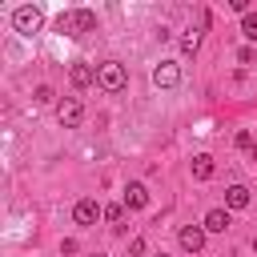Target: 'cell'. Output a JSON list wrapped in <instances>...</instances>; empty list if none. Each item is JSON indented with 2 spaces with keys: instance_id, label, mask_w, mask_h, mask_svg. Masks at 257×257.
Listing matches in <instances>:
<instances>
[{
  "instance_id": "6da1fadb",
  "label": "cell",
  "mask_w": 257,
  "mask_h": 257,
  "mask_svg": "<svg viewBox=\"0 0 257 257\" xmlns=\"http://www.w3.org/2000/svg\"><path fill=\"white\" fill-rule=\"evenodd\" d=\"M56 28H60L64 36H80V32H92V28H96V12H88V8L64 12V16L56 20Z\"/></svg>"
},
{
  "instance_id": "7a4b0ae2",
  "label": "cell",
  "mask_w": 257,
  "mask_h": 257,
  "mask_svg": "<svg viewBox=\"0 0 257 257\" xmlns=\"http://www.w3.org/2000/svg\"><path fill=\"white\" fill-rule=\"evenodd\" d=\"M124 80H128V72H124V64H116V60H108V64H100V76H96V84H100L104 92H120V88H124Z\"/></svg>"
},
{
  "instance_id": "3957f363",
  "label": "cell",
  "mask_w": 257,
  "mask_h": 257,
  "mask_svg": "<svg viewBox=\"0 0 257 257\" xmlns=\"http://www.w3.org/2000/svg\"><path fill=\"white\" fill-rule=\"evenodd\" d=\"M12 24H16V32L32 36V32L44 24V12H40V8H32V4H24V8H16V12H12Z\"/></svg>"
},
{
  "instance_id": "277c9868",
  "label": "cell",
  "mask_w": 257,
  "mask_h": 257,
  "mask_svg": "<svg viewBox=\"0 0 257 257\" xmlns=\"http://www.w3.org/2000/svg\"><path fill=\"white\" fill-rule=\"evenodd\" d=\"M177 80H181V68H177L173 60H161V64L153 68V84H157V88H173Z\"/></svg>"
},
{
  "instance_id": "5b68a950",
  "label": "cell",
  "mask_w": 257,
  "mask_h": 257,
  "mask_svg": "<svg viewBox=\"0 0 257 257\" xmlns=\"http://www.w3.org/2000/svg\"><path fill=\"white\" fill-rule=\"evenodd\" d=\"M96 217H104V209L92 201V197H84V201H76V209H72V221L76 225H92Z\"/></svg>"
},
{
  "instance_id": "8992f818",
  "label": "cell",
  "mask_w": 257,
  "mask_h": 257,
  "mask_svg": "<svg viewBox=\"0 0 257 257\" xmlns=\"http://www.w3.org/2000/svg\"><path fill=\"white\" fill-rule=\"evenodd\" d=\"M181 249L185 253H201L205 249V225H185L181 229Z\"/></svg>"
},
{
  "instance_id": "52a82bcc",
  "label": "cell",
  "mask_w": 257,
  "mask_h": 257,
  "mask_svg": "<svg viewBox=\"0 0 257 257\" xmlns=\"http://www.w3.org/2000/svg\"><path fill=\"white\" fill-rule=\"evenodd\" d=\"M56 116H60L64 128H76V124L84 120V104H80V100H64V104L56 108Z\"/></svg>"
},
{
  "instance_id": "ba28073f",
  "label": "cell",
  "mask_w": 257,
  "mask_h": 257,
  "mask_svg": "<svg viewBox=\"0 0 257 257\" xmlns=\"http://www.w3.org/2000/svg\"><path fill=\"white\" fill-rule=\"evenodd\" d=\"M201 225H205V233H225L233 225V217H229V209H209Z\"/></svg>"
},
{
  "instance_id": "9c48e42d",
  "label": "cell",
  "mask_w": 257,
  "mask_h": 257,
  "mask_svg": "<svg viewBox=\"0 0 257 257\" xmlns=\"http://www.w3.org/2000/svg\"><path fill=\"white\" fill-rule=\"evenodd\" d=\"M124 205H128V209H145V205H149V189H145L141 181H128V185H124Z\"/></svg>"
},
{
  "instance_id": "30bf717a",
  "label": "cell",
  "mask_w": 257,
  "mask_h": 257,
  "mask_svg": "<svg viewBox=\"0 0 257 257\" xmlns=\"http://www.w3.org/2000/svg\"><path fill=\"white\" fill-rule=\"evenodd\" d=\"M72 84L76 88H88V84H96V76H100V68H92V64H72Z\"/></svg>"
},
{
  "instance_id": "8fae6325",
  "label": "cell",
  "mask_w": 257,
  "mask_h": 257,
  "mask_svg": "<svg viewBox=\"0 0 257 257\" xmlns=\"http://www.w3.org/2000/svg\"><path fill=\"white\" fill-rule=\"evenodd\" d=\"M249 205V189L245 185H229L225 189V209H245Z\"/></svg>"
},
{
  "instance_id": "7c38bea8",
  "label": "cell",
  "mask_w": 257,
  "mask_h": 257,
  "mask_svg": "<svg viewBox=\"0 0 257 257\" xmlns=\"http://www.w3.org/2000/svg\"><path fill=\"white\" fill-rule=\"evenodd\" d=\"M193 177H197V181H209V177H213V157H209V153H197V157H193Z\"/></svg>"
},
{
  "instance_id": "4fadbf2b",
  "label": "cell",
  "mask_w": 257,
  "mask_h": 257,
  "mask_svg": "<svg viewBox=\"0 0 257 257\" xmlns=\"http://www.w3.org/2000/svg\"><path fill=\"white\" fill-rule=\"evenodd\" d=\"M241 32H245V40H257V12L241 16Z\"/></svg>"
},
{
  "instance_id": "5bb4252c",
  "label": "cell",
  "mask_w": 257,
  "mask_h": 257,
  "mask_svg": "<svg viewBox=\"0 0 257 257\" xmlns=\"http://www.w3.org/2000/svg\"><path fill=\"white\" fill-rule=\"evenodd\" d=\"M197 48H201V36H197V32H185V36H181V52H185V56H193Z\"/></svg>"
},
{
  "instance_id": "9a60e30c",
  "label": "cell",
  "mask_w": 257,
  "mask_h": 257,
  "mask_svg": "<svg viewBox=\"0 0 257 257\" xmlns=\"http://www.w3.org/2000/svg\"><path fill=\"white\" fill-rule=\"evenodd\" d=\"M233 141H237V149H253V145H257V141H253V133H249V128H241V133H237V137H233Z\"/></svg>"
},
{
  "instance_id": "2e32d148",
  "label": "cell",
  "mask_w": 257,
  "mask_h": 257,
  "mask_svg": "<svg viewBox=\"0 0 257 257\" xmlns=\"http://www.w3.org/2000/svg\"><path fill=\"white\" fill-rule=\"evenodd\" d=\"M48 100H52V88L40 84V88H36V104H48Z\"/></svg>"
},
{
  "instance_id": "e0dca14e",
  "label": "cell",
  "mask_w": 257,
  "mask_h": 257,
  "mask_svg": "<svg viewBox=\"0 0 257 257\" xmlns=\"http://www.w3.org/2000/svg\"><path fill=\"white\" fill-rule=\"evenodd\" d=\"M104 221H116L120 225V205H104Z\"/></svg>"
},
{
  "instance_id": "ac0fdd59",
  "label": "cell",
  "mask_w": 257,
  "mask_h": 257,
  "mask_svg": "<svg viewBox=\"0 0 257 257\" xmlns=\"http://www.w3.org/2000/svg\"><path fill=\"white\" fill-rule=\"evenodd\" d=\"M128 253H133V257H141V253H145V241H141V237H133V241H128Z\"/></svg>"
},
{
  "instance_id": "d6986e66",
  "label": "cell",
  "mask_w": 257,
  "mask_h": 257,
  "mask_svg": "<svg viewBox=\"0 0 257 257\" xmlns=\"http://www.w3.org/2000/svg\"><path fill=\"white\" fill-rule=\"evenodd\" d=\"M249 157H253V161H257V145H253V149H249Z\"/></svg>"
},
{
  "instance_id": "ffe728a7",
  "label": "cell",
  "mask_w": 257,
  "mask_h": 257,
  "mask_svg": "<svg viewBox=\"0 0 257 257\" xmlns=\"http://www.w3.org/2000/svg\"><path fill=\"white\" fill-rule=\"evenodd\" d=\"M253 253H257V237H253Z\"/></svg>"
},
{
  "instance_id": "44dd1931",
  "label": "cell",
  "mask_w": 257,
  "mask_h": 257,
  "mask_svg": "<svg viewBox=\"0 0 257 257\" xmlns=\"http://www.w3.org/2000/svg\"><path fill=\"white\" fill-rule=\"evenodd\" d=\"M96 257H100V253H96Z\"/></svg>"
},
{
  "instance_id": "7402d4cb",
  "label": "cell",
  "mask_w": 257,
  "mask_h": 257,
  "mask_svg": "<svg viewBox=\"0 0 257 257\" xmlns=\"http://www.w3.org/2000/svg\"><path fill=\"white\" fill-rule=\"evenodd\" d=\"M161 257H165V253H161Z\"/></svg>"
}]
</instances>
